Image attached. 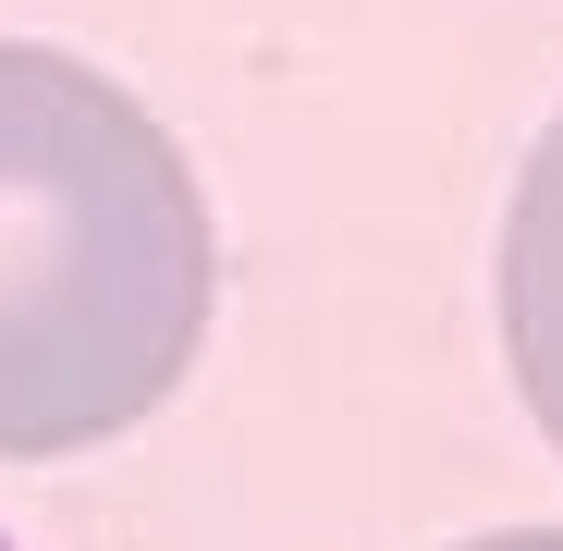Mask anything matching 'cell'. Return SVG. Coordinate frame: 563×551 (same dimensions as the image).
Segmentation results:
<instances>
[{"mask_svg": "<svg viewBox=\"0 0 563 551\" xmlns=\"http://www.w3.org/2000/svg\"><path fill=\"white\" fill-rule=\"evenodd\" d=\"M503 355H515V393L563 453V111L515 172V209H503Z\"/></svg>", "mask_w": 563, "mask_h": 551, "instance_id": "obj_2", "label": "cell"}, {"mask_svg": "<svg viewBox=\"0 0 563 551\" xmlns=\"http://www.w3.org/2000/svg\"><path fill=\"white\" fill-rule=\"evenodd\" d=\"M465 551H563V527H503V539H465Z\"/></svg>", "mask_w": 563, "mask_h": 551, "instance_id": "obj_3", "label": "cell"}, {"mask_svg": "<svg viewBox=\"0 0 563 551\" xmlns=\"http://www.w3.org/2000/svg\"><path fill=\"white\" fill-rule=\"evenodd\" d=\"M209 197L99 62L0 37V466L123 441L209 343Z\"/></svg>", "mask_w": 563, "mask_h": 551, "instance_id": "obj_1", "label": "cell"}, {"mask_svg": "<svg viewBox=\"0 0 563 551\" xmlns=\"http://www.w3.org/2000/svg\"><path fill=\"white\" fill-rule=\"evenodd\" d=\"M0 551H13V539H0Z\"/></svg>", "mask_w": 563, "mask_h": 551, "instance_id": "obj_4", "label": "cell"}]
</instances>
